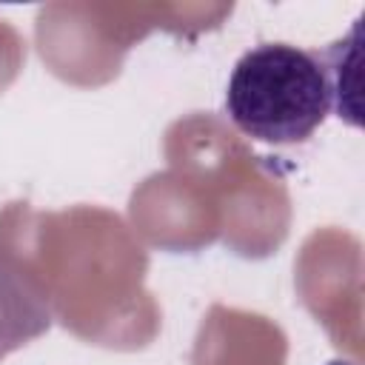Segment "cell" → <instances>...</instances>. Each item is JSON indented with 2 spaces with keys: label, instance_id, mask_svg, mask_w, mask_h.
<instances>
[{
  "label": "cell",
  "instance_id": "cell-1",
  "mask_svg": "<svg viewBox=\"0 0 365 365\" xmlns=\"http://www.w3.org/2000/svg\"><path fill=\"white\" fill-rule=\"evenodd\" d=\"M334 91L322 51L288 43H262L245 51L225 88L231 123L274 145L308 140L331 114Z\"/></svg>",
  "mask_w": 365,
  "mask_h": 365
},
{
  "label": "cell",
  "instance_id": "cell-3",
  "mask_svg": "<svg viewBox=\"0 0 365 365\" xmlns=\"http://www.w3.org/2000/svg\"><path fill=\"white\" fill-rule=\"evenodd\" d=\"M325 365H356V362H348V359H331V362H325Z\"/></svg>",
  "mask_w": 365,
  "mask_h": 365
},
{
  "label": "cell",
  "instance_id": "cell-2",
  "mask_svg": "<svg viewBox=\"0 0 365 365\" xmlns=\"http://www.w3.org/2000/svg\"><path fill=\"white\" fill-rule=\"evenodd\" d=\"M356 37H359V20H356V26H354L348 40H339L331 48L322 51V60H325V68H328V80H331V91H334V111H336L339 120H348L351 125H359V117H356L359 114V106H356L359 46H356Z\"/></svg>",
  "mask_w": 365,
  "mask_h": 365
}]
</instances>
